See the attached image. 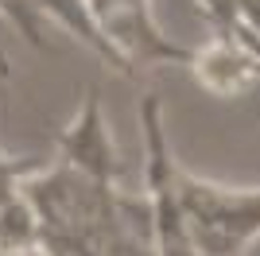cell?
Masks as SVG:
<instances>
[{
    "label": "cell",
    "mask_w": 260,
    "mask_h": 256,
    "mask_svg": "<svg viewBox=\"0 0 260 256\" xmlns=\"http://www.w3.org/2000/svg\"><path fill=\"white\" fill-rule=\"evenodd\" d=\"M179 194L198 256H241L260 237V186L233 190L179 171Z\"/></svg>",
    "instance_id": "cell-1"
},
{
    "label": "cell",
    "mask_w": 260,
    "mask_h": 256,
    "mask_svg": "<svg viewBox=\"0 0 260 256\" xmlns=\"http://www.w3.org/2000/svg\"><path fill=\"white\" fill-rule=\"evenodd\" d=\"M140 128H144V198L152 210V241L155 256H198L190 225H186L183 194H179V163H175L167 136H163V109L159 97L148 93L140 105Z\"/></svg>",
    "instance_id": "cell-2"
},
{
    "label": "cell",
    "mask_w": 260,
    "mask_h": 256,
    "mask_svg": "<svg viewBox=\"0 0 260 256\" xmlns=\"http://www.w3.org/2000/svg\"><path fill=\"white\" fill-rule=\"evenodd\" d=\"M58 163L78 171V175H86V179H93V182L117 186L124 167H120V155L113 148V136H109L98 89H89L86 105L78 109V117L58 132Z\"/></svg>",
    "instance_id": "cell-3"
},
{
    "label": "cell",
    "mask_w": 260,
    "mask_h": 256,
    "mask_svg": "<svg viewBox=\"0 0 260 256\" xmlns=\"http://www.w3.org/2000/svg\"><path fill=\"white\" fill-rule=\"evenodd\" d=\"M186 70L198 78L202 89H210L214 97H237L249 93L260 82V58L249 43L237 31H217L210 35L202 47H190L186 54Z\"/></svg>",
    "instance_id": "cell-4"
},
{
    "label": "cell",
    "mask_w": 260,
    "mask_h": 256,
    "mask_svg": "<svg viewBox=\"0 0 260 256\" xmlns=\"http://www.w3.org/2000/svg\"><path fill=\"white\" fill-rule=\"evenodd\" d=\"M225 31H241L245 39L260 43V0H229V27Z\"/></svg>",
    "instance_id": "cell-5"
}]
</instances>
